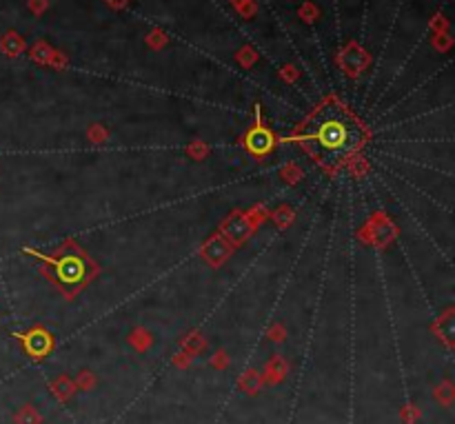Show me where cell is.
<instances>
[{"mask_svg":"<svg viewBox=\"0 0 455 424\" xmlns=\"http://www.w3.org/2000/svg\"><path fill=\"white\" fill-rule=\"evenodd\" d=\"M16 422H18V424H38V416H36V413L29 409V407H25V409L16 416Z\"/></svg>","mask_w":455,"mask_h":424,"instance_id":"7a4b0ae2","label":"cell"},{"mask_svg":"<svg viewBox=\"0 0 455 424\" xmlns=\"http://www.w3.org/2000/svg\"><path fill=\"white\" fill-rule=\"evenodd\" d=\"M364 131L342 105L331 103L313 114L304 127L302 142L326 167H338L358 151Z\"/></svg>","mask_w":455,"mask_h":424,"instance_id":"6da1fadb","label":"cell"}]
</instances>
